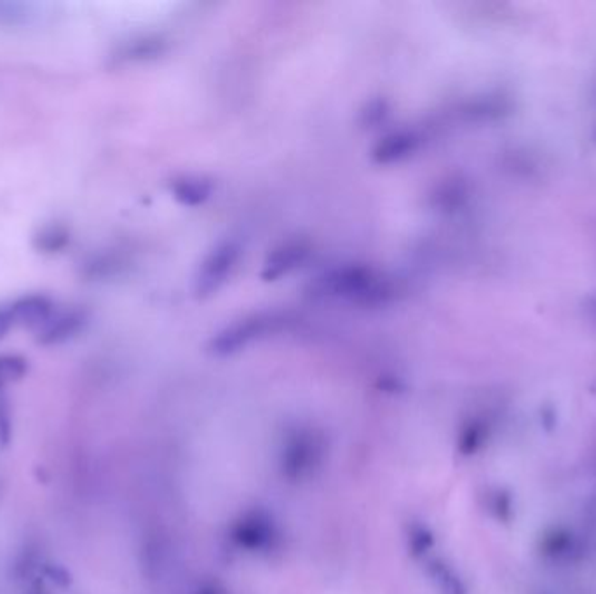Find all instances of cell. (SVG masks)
I'll use <instances>...</instances> for the list:
<instances>
[{
	"mask_svg": "<svg viewBox=\"0 0 596 594\" xmlns=\"http://www.w3.org/2000/svg\"><path fill=\"white\" fill-rule=\"evenodd\" d=\"M274 537V523L262 511L246 513L245 516H241V520L232 530V539L236 541V544L248 551H262L269 548Z\"/></svg>",
	"mask_w": 596,
	"mask_h": 594,
	"instance_id": "4",
	"label": "cell"
},
{
	"mask_svg": "<svg viewBox=\"0 0 596 594\" xmlns=\"http://www.w3.org/2000/svg\"><path fill=\"white\" fill-rule=\"evenodd\" d=\"M30 371V361L22 354H0V390L24 380Z\"/></svg>",
	"mask_w": 596,
	"mask_h": 594,
	"instance_id": "7",
	"label": "cell"
},
{
	"mask_svg": "<svg viewBox=\"0 0 596 594\" xmlns=\"http://www.w3.org/2000/svg\"><path fill=\"white\" fill-rule=\"evenodd\" d=\"M197 594H222L215 586H205V588H201L199 591H197Z\"/></svg>",
	"mask_w": 596,
	"mask_h": 594,
	"instance_id": "11",
	"label": "cell"
},
{
	"mask_svg": "<svg viewBox=\"0 0 596 594\" xmlns=\"http://www.w3.org/2000/svg\"><path fill=\"white\" fill-rule=\"evenodd\" d=\"M431 546H433V537L424 528H418L413 532L412 537H410V548H412L413 554H422Z\"/></svg>",
	"mask_w": 596,
	"mask_h": 594,
	"instance_id": "10",
	"label": "cell"
},
{
	"mask_svg": "<svg viewBox=\"0 0 596 594\" xmlns=\"http://www.w3.org/2000/svg\"><path fill=\"white\" fill-rule=\"evenodd\" d=\"M51 13L46 2L0 0V30H24L41 24Z\"/></svg>",
	"mask_w": 596,
	"mask_h": 594,
	"instance_id": "5",
	"label": "cell"
},
{
	"mask_svg": "<svg viewBox=\"0 0 596 594\" xmlns=\"http://www.w3.org/2000/svg\"><path fill=\"white\" fill-rule=\"evenodd\" d=\"M70 243H72V234L69 227L58 222L44 224L34 234V248L44 254L65 252Z\"/></svg>",
	"mask_w": 596,
	"mask_h": 594,
	"instance_id": "6",
	"label": "cell"
},
{
	"mask_svg": "<svg viewBox=\"0 0 596 594\" xmlns=\"http://www.w3.org/2000/svg\"><path fill=\"white\" fill-rule=\"evenodd\" d=\"M90 314L86 309L77 305H67L56 309L35 331V342L41 347H62L79 339L90 326Z\"/></svg>",
	"mask_w": 596,
	"mask_h": 594,
	"instance_id": "1",
	"label": "cell"
},
{
	"mask_svg": "<svg viewBox=\"0 0 596 594\" xmlns=\"http://www.w3.org/2000/svg\"><path fill=\"white\" fill-rule=\"evenodd\" d=\"M30 594H47V593H46V589L43 588V584H37V586L34 588V591H32V593Z\"/></svg>",
	"mask_w": 596,
	"mask_h": 594,
	"instance_id": "12",
	"label": "cell"
},
{
	"mask_svg": "<svg viewBox=\"0 0 596 594\" xmlns=\"http://www.w3.org/2000/svg\"><path fill=\"white\" fill-rule=\"evenodd\" d=\"M14 437V413L5 390H0V450H7Z\"/></svg>",
	"mask_w": 596,
	"mask_h": 594,
	"instance_id": "8",
	"label": "cell"
},
{
	"mask_svg": "<svg viewBox=\"0 0 596 594\" xmlns=\"http://www.w3.org/2000/svg\"><path fill=\"white\" fill-rule=\"evenodd\" d=\"M433 577H435L436 584H437L441 594H466L464 588H462V582L450 569H447L443 565L435 567Z\"/></svg>",
	"mask_w": 596,
	"mask_h": 594,
	"instance_id": "9",
	"label": "cell"
},
{
	"mask_svg": "<svg viewBox=\"0 0 596 594\" xmlns=\"http://www.w3.org/2000/svg\"><path fill=\"white\" fill-rule=\"evenodd\" d=\"M30 561H32V558L26 556V560H24V563H30ZM20 570H24V565H16V573H20ZM26 575H28V570H26Z\"/></svg>",
	"mask_w": 596,
	"mask_h": 594,
	"instance_id": "13",
	"label": "cell"
},
{
	"mask_svg": "<svg viewBox=\"0 0 596 594\" xmlns=\"http://www.w3.org/2000/svg\"><path fill=\"white\" fill-rule=\"evenodd\" d=\"M43 311L41 300L35 293H24L0 303V342L16 328L32 330Z\"/></svg>",
	"mask_w": 596,
	"mask_h": 594,
	"instance_id": "3",
	"label": "cell"
},
{
	"mask_svg": "<svg viewBox=\"0 0 596 594\" xmlns=\"http://www.w3.org/2000/svg\"><path fill=\"white\" fill-rule=\"evenodd\" d=\"M322 443L311 433H297L288 439L283 452V469L290 480H300L320 464Z\"/></svg>",
	"mask_w": 596,
	"mask_h": 594,
	"instance_id": "2",
	"label": "cell"
}]
</instances>
